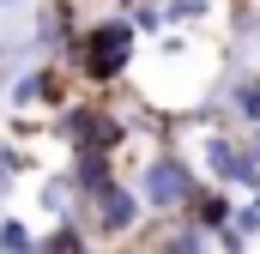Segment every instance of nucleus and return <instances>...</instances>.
I'll return each mask as SVG.
<instances>
[{
  "label": "nucleus",
  "instance_id": "f257e3e1",
  "mask_svg": "<svg viewBox=\"0 0 260 254\" xmlns=\"http://www.w3.org/2000/svg\"><path fill=\"white\" fill-rule=\"evenodd\" d=\"M67 67H73V79H85V85H121L139 61V24H133L127 12L115 6V12H103V18H91V24H79L73 30V43H67Z\"/></svg>",
  "mask_w": 260,
  "mask_h": 254
},
{
  "label": "nucleus",
  "instance_id": "f03ea898",
  "mask_svg": "<svg viewBox=\"0 0 260 254\" xmlns=\"http://www.w3.org/2000/svg\"><path fill=\"white\" fill-rule=\"evenodd\" d=\"M127 133H133V121H121L109 103H91V97H61L55 103V139L67 151H115L121 157Z\"/></svg>",
  "mask_w": 260,
  "mask_h": 254
},
{
  "label": "nucleus",
  "instance_id": "7ed1b4c3",
  "mask_svg": "<svg viewBox=\"0 0 260 254\" xmlns=\"http://www.w3.org/2000/svg\"><path fill=\"white\" fill-rule=\"evenodd\" d=\"M206 182L194 164L182 157V151H145V164H139V176H133V188H139V200H145V212L151 218H170V212H182L188 200H194V188Z\"/></svg>",
  "mask_w": 260,
  "mask_h": 254
},
{
  "label": "nucleus",
  "instance_id": "20e7f679",
  "mask_svg": "<svg viewBox=\"0 0 260 254\" xmlns=\"http://www.w3.org/2000/svg\"><path fill=\"white\" fill-rule=\"evenodd\" d=\"M79 218H91V236L97 242H133V230L145 224V200L133 182H121V170L109 176V182H97V188L79 200Z\"/></svg>",
  "mask_w": 260,
  "mask_h": 254
},
{
  "label": "nucleus",
  "instance_id": "39448f33",
  "mask_svg": "<svg viewBox=\"0 0 260 254\" xmlns=\"http://www.w3.org/2000/svg\"><path fill=\"white\" fill-rule=\"evenodd\" d=\"M200 176L248 194V188H260V157L248 151V139H236L230 127H212V133L200 139Z\"/></svg>",
  "mask_w": 260,
  "mask_h": 254
},
{
  "label": "nucleus",
  "instance_id": "423d86ee",
  "mask_svg": "<svg viewBox=\"0 0 260 254\" xmlns=\"http://www.w3.org/2000/svg\"><path fill=\"white\" fill-rule=\"evenodd\" d=\"M61 97H73V73H67V61H37V67H24L12 85H6V103L18 109V115H30V109H55Z\"/></svg>",
  "mask_w": 260,
  "mask_h": 254
},
{
  "label": "nucleus",
  "instance_id": "0eeeda50",
  "mask_svg": "<svg viewBox=\"0 0 260 254\" xmlns=\"http://www.w3.org/2000/svg\"><path fill=\"white\" fill-rule=\"evenodd\" d=\"M37 200H43V212H55V218H61V212H73V200H79V194H73V182H67V170H61V176H49V182H43Z\"/></svg>",
  "mask_w": 260,
  "mask_h": 254
},
{
  "label": "nucleus",
  "instance_id": "6e6552de",
  "mask_svg": "<svg viewBox=\"0 0 260 254\" xmlns=\"http://www.w3.org/2000/svg\"><path fill=\"white\" fill-rule=\"evenodd\" d=\"M0 248L12 254V248H37V230L24 224V218H0Z\"/></svg>",
  "mask_w": 260,
  "mask_h": 254
},
{
  "label": "nucleus",
  "instance_id": "1a4fd4ad",
  "mask_svg": "<svg viewBox=\"0 0 260 254\" xmlns=\"http://www.w3.org/2000/svg\"><path fill=\"white\" fill-rule=\"evenodd\" d=\"M0 6H18V0H0Z\"/></svg>",
  "mask_w": 260,
  "mask_h": 254
}]
</instances>
